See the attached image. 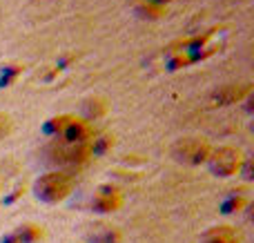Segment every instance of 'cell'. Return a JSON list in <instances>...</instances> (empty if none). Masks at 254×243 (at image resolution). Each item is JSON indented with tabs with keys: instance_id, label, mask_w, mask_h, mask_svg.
<instances>
[{
	"instance_id": "cell-1",
	"label": "cell",
	"mask_w": 254,
	"mask_h": 243,
	"mask_svg": "<svg viewBox=\"0 0 254 243\" xmlns=\"http://www.w3.org/2000/svg\"><path fill=\"white\" fill-rule=\"evenodd\" d=\"M36 196L45 203H58L71 192V179L63 172H49L36 181Z\"/></svg>"
},
{
	"instance_id": "cell-2",
	"label": "cell",
	"mask_w": 254,
	"mask_h": 243,
	"mask_svg": "<svg viewBox=\"0 0 254 243\" xmlns=\"http://www.w3.org/2000/svg\"><path fill=\"white\" fill-rule=\"evenodd\" d=\"M92 154V145L89 143H65L56 141L54 145H49V161L58 165H80L89 159Z\"/></svg>"
},
{
	"instance_id": "cell-3",
	"label": "cell",
	"mask_w": 254,
	"mask_h": 243,
	"mask_svg": "<svg viewBox=\"0 0 254 243\" xmlns=\"http://www.w3.org/2000/svg\"><path fill=\"white\" fill-rule=\"evenodd\" d=\"M172 152H174V159L181 161V163L185 165H201V163H207V159H210V143L203 141V138H181V141L174 143V147H172Z\"/></svg>"
},
{
	"instance_id": "cell-4",
	"label": "cell",
	"mask_w": 254,
	"mask_h": 243,
	"mask_svg": "<svg viewBox=\"0 0 254 243\" xmlns=\"http://www.w3.org/2000/svg\"><path fill=\"white\" fill-rule=\"evenodd\" d=\"M207 163H210V168H212V172L214 174L230 177V174H234L239 168H241V152L234 150V147H230V145L219 147V150L210 152Z\"/></svg>"
},
{
	"instance_id": "cell-5",
	"label": "cell",
	"mask_w": 254,
	"mask_h": 243,
	"mask_svg": "<svg viewBox=\"0 0 254 243\" xmlns=\"http://www.w3.org/2000/svg\"><path fill=\"white\" fill-rule=\"evenodd\" d=\"M121 205V194L116 187H103L101 192L94 199V210L98 212H110V210H116Z\"/></svg>"
},
{
	"instance_id": "cell-6",
	"label": "cell",
	"mask_w": 254,
	"mask_h": 243,
	"mask_svg": "<svg viewBox=\"0 0 254 243\" xmlns=\"http://www.w3.org/2000/svg\"><path fill=\"white\" fill-rule=\"evenodd\" d=\"M92 243H119L121 241V232L112 226H96L94 232L89 235Z\"/></svg>"
},
{
	"instance_id": "cell-7",
	"label": "cell",
	"mask_w": 254,
	"mask_h": 243,
	"mask_svg": "<svg viewBox=\"0 0 254 243\" xmlns=\"http://www.w3.org/2000/svg\"><path fill=\"white\" fill-rule=\"evenodd\" d=\"M250 92V87H241V85H230V87H221L219 92H214V98L219 103H234L241 101L246 94Z\"/></svg>"
},
{
	"instance_id": "cell-8",
	"label": "cell",
	"mask_w": 254,
	"mask_h": 243,
	"mask_svg": "<svg viewBox=\"0 0 254 243\" xmlns=\"http://www.w3.org/2000/svg\"><path fill=\"white\" fill-rule=\"evenodd\" d=\"M203 243H237V235H234L232 228L221 226V228H214V230L207 232Z\"/></svg>"
},
{
	"instance_id": "cell-9",
	"label": "cell",
	"mask_w": 254,
	"mask_h": 243,
	"mask_svg": "<svg viewBox=\"0 0 254 243\" xmlns=\"http://www.w3.org/2000/svg\"><path fill=\"white\" fill-rule=\"evenodd\" d=\"M105 110H107V103L101 96H92L83 103V114L87 119H98V116L105 114Z\"/></svg>"
},
{
	"instance_id": "cell-10",
	"label": "cell",
	"mask_w": 254,
	"mask_h": 243,
	"mask_svg": "<svg viewBox=\"0 0 254 243\" xmlns=\"http://www.w3.org/2000/svg\"><path fill=\"white\" fill-rule=\"evenodd\" d=\"M163 11H165V7L163 4H154V2H143L138 7V13L143 18H158Z\"/></svg>"
},
{
	"instance_id": "cell-11",
	"label": "cell",
	"mask_w": 254,
	"mask_h": 243,
	"mask_svg": "<svg viewBox=\"0 0 254 243\" xmlns=\"http://www.w3.org/2000/svg\"><path fill=\"white\" fill-rule=\"evenodd\" d=\"M9 132H11V119L7 114H0V141L9 136Z\"/></svg>"
}]
</instances>
